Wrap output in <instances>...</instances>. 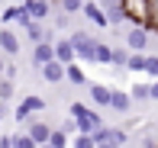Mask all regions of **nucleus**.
I'll list each match as a JSON object with an SVG mask.
<instances>
[{
    "label": "nucleus",
    "mask_w": 158,
    "mask_h": 148,
    "mask_svg": "<svg viewBox=\"0 0 158 148\" xmlns=\"http://www.w3.org/2000/svg\"><path fill=\"white\" fill-rule=\"evenodd\" d=\"M119 6H123L126 23H139V26H145L148 32H158L155 3H152V0H119Z\"/></svg>",
    "instance_id": "obj_1"
},
{
    "label": "nucleus",
    "mask_w": 158,
    "mask_h": 148,
    "mask_svg": "<svg viewBox=\"0 0 158 148\" xmlns=\"http://www.w3.org/2000/svg\"><path fill=\"white\" fill-rule=\"evenodd\" d=\"M68 42H71V48H74L77 61H87V65H94V58H97V39L90 36V32L74 29V32L68 36Z\"/></svg>",
    "instance_id": "obj_2"
},
{
    "label": "nucleus",
    "mask_w": 158,
    "mask_h": 148,
    "mask_svg": "<svg viewBox=\"0 0 158 148\" xmlns=\"http://www.w3.org/2000/svg\"><path fill=\"white\" fill-rule=\"evenodd\" d=\"M90 138H94V148H119V145L129 142V135H126L123 129H106L103 122L90 132Z\"/></svg>",
    "instance_id": "obj_3"
},
{
    "label": "nucleus",
    "mask_w": 158,
    "mask_h": 148,
    "mask_svg": "<svg viewBox=\"0 0 158 148\" xmlns=\"http://www.w3.org/2000/svg\"><path fill=\"white\" fill-rule=\"evenodd\" d=\"M68 110H71V116L77 122V132H94L100 126V113H94L90 106H84V103H71Z\"/></svg>",
    "instance_id": "obj_4"
},
{
    "label": "nucleus",
    "mask_w": 158,
    "mask_h": 148,
    "mask_svg": "<svg viewBox=\"0 0 158 148\" xmlns=\"http://www.w3.org/2000/svg\"><path fill=\"white\" fill-rule=\"evenodd\" d=\"M148 42H152V32H148L145 26H139V23L129 26V32H126V48L129 52H145Z\"/></svg>",
    "instance_id": "obj_5"
},
{
    "label": "nucleus",
    "mask_w": 158,
    "mask_h": 148,
    "mask_svg": "<svg viewBox=\"0 0 158 148\" xmlns=\"http://www.w3.org/2000/svg\"><path fill=\"white\" fill-rule=\"evenodd\" d=\"M42 110H45V100H42V97H26L10 116L16 119V122H26V119H32V113H42Z\"/></svg>",
    "instance_id": "obj_6"
},
{
    "label": "nucleus",
    "mask_w": 158,
    "mask_h": 148,
    "mask_svg": "<svg viewBox=\"0 0 158 148\" xmlns=\"http://www.w3.org/2000/svg\"><path fill=\"white\" fill-rule=\"evenodd\" d=\"M97 6L103 10V16H106V26H123V23H126L119 0H97Z\"/></svg>",
    "instance_id": "obj_7"
},
{
    "label": "nucleus",
    "mask_w": 158,
    "mask_h": 148,
    "mask_svg": "<svg viewBox=\"0 0 158 148\" xmlns=\"http://www.w3.org/2000/svg\"><path fill=\"white\" fill-rule=\"evenodd\" d=\"M52 58L61 61V65H71V61H77V55H74L68 39H52Z\"/></svg>",
    "instance_id": "obj_8"
},
{
    "label": "nucleus",
    "mask_w": 158,
    "mask_h": 148,
    "mask_svg": "<svg viewBox=\"0 0 158 148\" xmlns=\"http://www.w3.org/2000/svg\"><path fill=\"white\" fill-rule=\"evenodd\" d=\"M0 52L10 55V58H13V55H19V36L10 29V26H3V29H0Z\"/></svg>",
    "instance_id": "obj_9"
},
{
    "label": "nucleus",
    "mask_w": 158,
    "mask_h": 148,
    "mask_svg": "<svg viewBox=\"0 0 158 148\" xmlns=\"http://www.w3.org/2000/svg\"><path fill=\"white\" fill-rule=\"evenodd\" d=\"M106 110H113V113H129V110H132V100H129V94H126V90H113V87H110Z\"/></svg>",
    "instance_id": "obj_10"
},
{
    "label": "nucleus",
    "mask_w": 158,
    "mask_h": 148,
    "mask_svg": "<svg viewBox=\"0 0 158 148\" xmlns=\"http://www.w3.org/2000/svg\"><path fill=\"white\" fill-rule=\"evenodd\" d=\"M39 71H42V77H45L48 84H61V81H64V65H61V61H55V58H48Z\"/></svg>",
    "instance_id": "obj_11"
},
{
    "label": "nucleus",
    "mask_w": 158,
    "mask_h": 148,
    "mask_svg": "<svg viewBox=\"0 0 158 148\" xmlns=\"http://www.w3.org/2000/svg\"><path fill=\"white\" fill-rule=\"evenodd\" d=\"M48 58H52V42H48V39L32 42V58H29V61H32V68H42Z\"/></svg>",
    "instance_id": "obj_12"
},
{
    "label": "nucleus",
    "mask_w": 158,
    "mask_h": 148,
    "mask_svg": "<svg viewBox=\"0 0 158 148\" xmlns=\"http://www.w3.org/2000/svg\"><path fill=\"white\" fill-rule=\"evenodd\" d=\"M26 122H29V119H26ZM48 132H52V126H48V122H42V119H32V122H29V129H26V135H29L35 145H45Z\"/></svg>",
    "instance_id": "obj_13"
},
{
    "label": "nucleus",
    "mask_w": 158,
    "mask_h": 148,
    "mask_svg": "<svg viewBox=\"0 0 158 148\" xmlns=\"http://www.w3.org/2000/svg\"><path fill=\"white\" fill-rule=\"evenodd\" d=\"M23 13L29 19H45L48 13H52V6H48V0H26V3H23Z\"/></svg>",
    "instance_id": "obj_14"
},
{
    "label": "nucleus",
    "mask_w": 158,
    "mask_h": 148,
    "mask_svg": "<svg viewBox=\"0 0 158 148\" xmlns=\"http://www.w3.org/2000/svg\"><path fill=\"white\" fill-rule=\"evenodd\" d=\"M81 10H84V16H87L90 23H94V26L106 29V16H103V10L97 6V0H84V6H81Z\"/></svg>",
    "instance_id": "obj_15"
},
{
    "label": "nucleus",
    "mask_w": 158,
    "mask_h": 148,
    "mask_svg": "<svg viewBox=\"0 0 158 148\" xmlns=\"http://www.w3.org/2000/svg\"><path fill=\"white\" fill-rule=\"evenodd\" d=\"M0 19H3V26H10V23L26 26V23H29V16L23 13V6H3V10H0Z\"/></svg>",
    "instance_id": "obj_16"
},
{
    "label": "nucleus",
    "mask_w": 158,
    "mask_h": 148,
    "mask_svg": "<svg viewBox=\"0 0 158 148\" xmlns=\"http://www.w3.org/2000/svg\"><path fill=\"white\" fill-rule=\"evenodd\" d=\"M23 29H26V36H29V42H42V39H48V42H52V32H45V29H42V19H29Z\"/></svg>",
    "instance_id": "obj_17"
},
{
    "label": "nucleus",
    "mask_w": 158,
    "mask_h": 148,
    "mask_svg": "<svg viewBox=\"0 0 158 148\" xmlns=\"http://www.w3.org/2000/svg\"><path fill=\"white\" fill-rule=\"evenodd\" d=\"M90 100H94V106H103L106 110V100H110V87L106 84H90Z\"/></svg>",
    "instance_id": "obj_18"
},
{
    "label": "nucleus",
    "mask_w": 158,
    "mask_h": 148,
    "mask_svg": "<svg viewBox=\"0 0 158 148\" xmlns=\"http://www.w3.org/2000/svg\"><path fill=\"white\" fill-rule=\"evenodd\" d=\"M123 68H129L132 74H139L142 68H145V52H129V55H126V65H123Z\"/></svg>",
    "instance_id": "obj_19"
},
{
    "label": "nucleus",
    "mask_w": 158,
    "mask_h": 148,
    "mask_svg": "<svg viewBox=\"0 0 158 148\" xmlns=\"http://www.w3.org/2000/svg\"><path fill=\"white\" fill-rule=\"evenodd\" d=\"M129 100H132V103H145V100H148V84L135 81L132 87H129Z\"/></svg>",
    "instance_id": "obj_20"
},
{
    "label": "nucleus",
    "mask_w": 158,
    "mask_h": 148,
    "mask_svg": "<svg viewBox=\"0 0 158 148\" xmlns=\"http://www.w3.org/2000/svg\"><path fill=\"white\" fill-rule=\"evenodd\" d=\"M64 81H71V84H84L81 61H71V65H64Z\"/></svg>",
    "instance_id": "obj_21"
},
{
    "label": "nucleus",
    "mask_w": 158,
    "mask_h": 148,
    "mask_svg": "<svg viewBox=\"0 0 158 148\" xmlns=\"http://www.w3.org/2000/svg\"><path fill=\"white\" fill-rule=\"evenodd\" d=\"M68 145H74V148H94V138H90V132H74V138H68Z\"/></svg>",
    "instance_id": "obj_22"
},
{
    "label": "nucleus",
    "mask_w": 158,
    "mask_h": 148,
    "mask_svg": "<svg viewBox=\"0 0 158 148\" xmlns=\"http://www.w3.org/2000/svg\"><path fill=\"white\" fill-rule=\"evenodd\" d=\"M13 94H16V84L0 74V100H13Z\"/></svg>",
    "instance_id": "obj_23"
},
{
    "label": "nucleus",
    "mask_w": 158,
    "mask_h": 148,
    "mask_svg": "<svg viewBox=\"0 0 158 148\" xmlns=\"http://www.w3.org/2000/svg\"><path fill=\"white\" fill-rule=\"evenodd\" d=\"M45 145H52V148H64V145H68V135H64L61 129H52V132H48V138H45Z\"/></svg>",
    "instance_id": "obj_24"
},
{
    "label": "nucleus",
    "mask_w": 158,
    "mask_h": 148,
    "mask_svg": "<svg viewBox=\"0 0 158 148\" xmlns=\"http://www.w3.org/2000/svg\"><path fill=\"white\" fill-rule=\"evenodd\" d=\"M10 148H35V142L26 132H16V135H10Z\"/></svg>",
    "instance_id": "obj_25"
},
{
    "label": "nucleus",
    "mask_w": 158,
    "mask_h": 148,
    "mask_svg": "<svg viewBox=\"0 0 158 148\" xmlns=\"http://www.w3.org/2000/svg\"><path fill=\"white\" fill-rule=\"evenodd\" d=\"M81 6H84V0H58V10H61V13H68V16L81 13Z\"/></svg>",
    "instance_id": "obj_26"
},
{
    "label": "nucleus",
    "mask_w": 158,
    "mask_h": 148,
    "mask_svg": "<svg viewBox=\"0 0 158 148\" xmlns=\"http://www.w3.org/2000/svg\"><path fill=\"white\" fill-rule=\"evenodd\" d=\"M126 55H129L126 45H123V48H110V65H113V68H123V65H126Z\"/></svg>",
    "instance_id": "obj_27"
},
{
    "label": "nucleus",
    "mask_w": 158,
    "mask_h": 148,
    "mask_svg": "<svg viewBox=\"0 0 158 148\" xmlns=\"http://www.w3.org/2000/svg\"><path fill=\"white\" fill-rule=\"evenodd\" d=\"M94 65H110V45L97 42V58H94Z\"/></svg>",
    "instance_id": "obj_28"
},
{
    "label": "nucleus",
    "mask_w": 158,
    "mask_h": 148,
    "mask_svg": "<svg viewBox=\"0 0 158 148\" xmlns=\"http://www.w3.org/2000/svg\"><path fill=\"white\" fill-rule=\"evenodd\" d=\"M148 77H158V55H145V68H142Z\"/></svg>",
    "instance_id": "obj_29"
},
{
    "label": "nucleus",
    "mask_w": 158,
    "mask_h": 148,
    "mask_svg": "<svg viewBox=\"0 0 158 148\" xmlns=\"http://www.w3.org/2000/svg\"><path fill=\"white\" fill-rule=\"evenodd\" d=\"M61 132H64V135H74V132H77V122H74V116H71V113H68V119L61 122Z\"/></svg>",
    "instance_id": "obj_30"
},
{
    "label": "nucleus",
    "mask_w": 158,
    "mask_h": 148,
    "mask_svg": "<svg viewBox=\"0 0 158 148\" xmlns=\"http://www.w3.org/2000/svg\"><path fill=\"white\" fill-rule=\"evenodd\" d=\"M71 26V16L68 13H58V16H55V29H68Z\"/></svg>",
    "instance_id": "obj_31"
},
{
    "label": "nucleus",
    "mask_w": 158,
    "mask_h": 148,
    "mask_svg": "<svg viewBox=\"0 0 158 148\" xmlns=\"http://www.w3.org/2000/svg\"><path fill=\"white\" fill-rule=\"evenodd\" d=\"M10 113H13V110H10V100H0V122H3Z\"/></svg>",
    "instance_id": "obj_32"
},
{
    "label": "nucleus",
    "mask_w": 158,
    "mask_h": 148,
    "mask_svg": "<svg viewBox=\"0 0 158 148\" xmlns=\"http://www.w3.org/2000/svg\"><path fill=\"white\" fill-rule=\"evenodd\" d=\"M148 100H158V77H152V84H148Z\"/></svg>",
    "instance_id": "obj_33"
},
{
    "label": "nucleus",
    "mask_w": 158,
    "mask_h": 148,
    "mask_svg": "<svg viewBox=\"0 0 158 148\" xmlns=\"http://www.w3.org/2000/svg\"><path fill=\"white\" fill-rule=\"evenodd\" d=\"M3 65H6V61H3V52H0V74H3Z\"/></svg>",
    "instance_id": "obj_34"
},
{
    "label": "nucleus",
    "mask_w": 158,
    "mask_h": 148,
    "mask_svg": "<svg viewBox=\"0 0 158 148\" xmlns=\"http://www.w3.org/2000/svg\"><path fill=\"white\" fill-rule=\"evenodd\" d=\"M155 23H158V16H155Z\"/></svg>",
    "instance_id": "obj_35"
},
{
    "label": "nucleus",
    "mask_w": 158,
    "mask_h": 148,
    "mask_svg": "<svg viewBox=\"0 0 158 148\" xmlns=\"http://www.w3.org/2000/svg\"><path fill=\"white\" fill-rule=\"evenodd\" d=\"M0 3H3V0H0Z\"/></svg>",
    "instance_id": "obj_36"
}]
</instances>
